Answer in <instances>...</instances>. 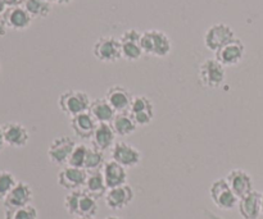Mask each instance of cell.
<instances>
[{
    "label": "cell",
    "mask_w": 263,
    "mask_h": 219,
    "mask_svg": "<svg viewBox=\"0 0 263 219\" xmlns=\"http://www.w3.org/2000/svg\"><path fill=\"white\" fill-rule=\"evenodd\" d=\"M64 208L69 214L76 217H94L98 212L97 199L82 190L69 191L64 197Z\"/></svg>",
    "instance_id": "6da1fadb"
},
{
    "label": "cell",
    "mask_w": 263,
    "mask_h": 219,
    "mask_svg": "<svg viewBox=\"0 0 263 219\" xmlns=\"http://www.w3.org/2000/svg\"><path fill=\"white\" fill-rule=\"evenodd\" d=\"M140 45L144 54L158 56V58L167 56L172 49L168 36L159 30H146L141 32Z\"/></svg>",
    "instance_id": "7a4b0ae2"
},
{
    "label": "cell",
    "mask_w": 263,
    "mask_h": 219,
    "mask_svg": "<svg viewBox=\"0 0 263 219\" xmlns=\"http://www.w3.org/2000/svg\"><path fill=\"white\" fill-rule=\"evenodd\" d=\"M91 100H90L89 95L80 90L64 91L58 99L59 109L68 117H74V115L87 112Z\"/></svg>",
    "instance_id": "3957f363"
},
{
    "label": "cell",
    "mask_w": 263,
    "mask_h": 219,
    "mask_svg": "<svg viewBox=\"0 0 263 219\" xmlns=\"http://www.w3.org/2000/svg\"><path fill=\"white\" fill-rule=\"evenodd\" d=\"M199 81L208 89H217L225 82L226 72L225 67L216 58L205 59L199 67Z\"/></svg>",
    "instance_id": "277c9868"
},
{
    "label": "cell",
    "mask_w": 263,
    "mask_h": 219,
    "mask_svg": "<svg viewBox=\"0 0 263 219\" xmlns=\"http://www.w3.org/2000/svg\"><path fill=\"white\" fill-rule=\"evenodd\" d=\"M92 54L98 61L103 63H115L122 58L120 38L113 36H103L98 38L92 46Z\"/></svg>",
    "instance_id": "5b68a950"
},
{
    "label": "cell",
    "mask_w": 263,
    "mask_h": 219,
    "mask_svg": "<svg viewBox=\"0 0 263 219\" xmlns=\"http://www.w3.org/2000/svg\"><path fill=\"white\" fill-rule=\"evenodd\" d=\"M210 195L213 204L222 210L234 209V207H235L239 202V199L235 196L233 190L229 186L226 178L216 180V181L211 185Z\"/></svg>",
    "instance_id": "8992f818"
},
{
    "label": "cell",
    "mask_w": 263,
    "mask_h": 219,
    "mask_svg": "<svg viewBox=\"0 0 263 219\" xmlns=\"http://www.w3.org/2000/svg\"><path fill=\"white\" fill-rule=\"evenodd\" d=\"M234 38H235V32L230 26L225 23H216L205 31L204 45L207 46L208 50L216 53Z\"/></svg>",
    "instance_id": "52a82bcc"
},
{
    "label": "cell",
    "mask_w": 263,
    "mask_h": 219,
    "mask_svg": "<svg viewBox=\"0 0 263 219\" xmlns=\"http://www.w3.org/2000/svg\"><path fill=\"white\" fill-rule=\"evenodd\" d=\"M74 146H76V143L73 138L68 137V136H61V137L54 138L48 149L49 161L55 166L68 163Z\"/></svg>",
    "instance_id": "ba28073f"
},
{
    "label": "cell",
    "mask_w": 263,
    "mask_h": 219,
    "mask_svg": "<svg viewBox=\"0 0 263 219\" xmlns=\"http://www.w3.org/2000/svg\"><path fill=\"white\" fill-rule=\"evenodd\" d=\"M141 32H139L135 28L125 31L121 35V50H122V58L128 62L139 61L143 55V49L140 45Z\"/></svg>",
    "instance_id": "9c48e42d"
},
{
    "label": "cell",
    "mask_w": 263,
    "mask_h": 219,
    "mask_svg": "<svg viewBox=\"0 0 263 219\" xmlns=\"http://www.w3.org/2000/svg\"><path fill=\"white\" fill-rule=\"evenodd\" d=\"M110 155H112V161L117 162L125 168H131L140 163L141 154L135 146L128 145L127 143L123 141H117L115 145L110 149Z\"/></svg>",
    "instance_id": "30bf717a"
},
{
    "label": "cell",
    "mask_w": 263,
    "mask_h": 219,
    "mask_svg": "<svg viewBox=\"0 0 263 219\" xmlns=\"http://www.w3.org/2000/svg\"><path fill=\"white\" fill-rule=\"evenodd\" d=\"M244 54H246V46L243 41L235 37L225 46H222L220 50L216 51V59L223 67H233L240 63L241 59L244 58Z\"/></svg>",
    "instance_id": "8fae6325"
},
{
    "label": "cell",
    "mask_w": 263,
    "mask_h": 219,
    "mask_svg": "<svg viewBox=\"0 0 263 219\" xmlns=\"http://www.w3.org/2000/svg\"><path fill=\"white\" fill-rule=\"evenodd\" d=\"M87 174L89 173L85 169L67 166L58 173V184L59 186L68 190V191L81 190V187L85 186Z\"/></svg>",
    "instance_id": "7c38bea8"
},
{
    "label": "cell",
    "mask_w": 263,
    "mask_h": 219,
    "mask_svg": "<svg viewBox=\"0 0 263 219\" xmlns=\"http://www.w3.org/2000/svg\"><path fill=\"white\" fill-rule=\"evenodd\" d=\"M33 192L30 185L26 182H17L15 186L10 190L9 194L4 199L5 209H14V208H22L30 205L32 202Z\"/></svg>",
    "instance_id": "4fadbf2b"
},
{
    "label": "cell",
    "mask_w": 263,
    "mask_h": 219,
    "mask_svg": "<svg viewBox=\"0 0 263 219\" xmlns=\"http://www.w3.org/2000/svg\"><path fill=\"white\" fill-rule=\"evenodd\" d=\"M105 99L109 103L110 107L115 109L116 113H125L130 112L134 96L126 87L116 85V86L109 87L107 90Z\"/></svg>",
    "instance_id": "5bb4252c"
},
{
    "label": "cell",
    "mask_w": 263,
    "mask_h": 219,
    "mask_svg": "<svg viewBox=\"0 0 263 219\" xmlns=\"http://www.w3.org/2000/svg\"><path fill=\"white\" fill-rule=\"evenodd\" d=\"M130 114L138 126H148L154 118L153 103L146 96H135L131 104Z\"/></svg>",
    "instance_id": "9a60e30c"
},
{
    "label": "cell",
    "mask_w": 263,
    "mask_h": 219,
    "mask_svg": "<svg viewBox=\"0 0 263 219\" xmlns=\"http://www.w3.org/2000/svg\"><path fill=\"white\" fill-rule=\"evenodd\" d=\"M226 181L238 199H241L253 191V182L251 176L243 169H233L229 172Z\"/></svg>",
    "instance_id": "2e32d148"
},
{
    "label": "cell",
    "mask_w": 263,
    "mask_h": 219,
    "mask_svg": "<svg viewBox=\"0 0 263 219\" xmlns=\"http://www.w3.org/2000/svg\"><path fill=\"white\" fill-rule=\"evenodd\" d=\"M5 144L12 148H25L30 141V132L18 122H8L3 126Z\"/></svg>",
    "instance_id": "e0dca14e"
},
{
    "label": "cell",
    "mask_w": 263,
    "mask_h": 219,
    "mask_svg": "<svg viewBox=\"0 0 263 219\" xmlns=\"http://www.w3.org/2000/svg\"><path fill=\"white\" fill-rule=\"evenodd\" d=\"M7 28L14 31H23L31 26L33 18L28 14L25 7H12L7 8L4 14L2 15Z\"/></svg>",
    "instance_id": "ac0fdd59"
},
{
    "label": "cell",
    "mask_w": 263,
    "mask_h": 219,
    "mask_svg": "<svg viewBox=\"0 0 263 219\" xmlns=\"http://www.w3.org/2000/svg\"><path fill=\"white\" fill-rule=\"evenodd\" d=\"M134 199V191L128 185L109 189L105 194V204L109 209L120 210L127 207Z\"/></svg>",
    "instance_id": "d6986e66"
},
{
    "label": "cell",
    "mask_w": 263,
    "mask_h": 219,
    "mask_svg": "<svg viewBox=\"0 0 263 219\" xmlns=\"http://www.w3.org/2000/svg\"><path fill=\"white\" fill-rule=\"evenodd\" d=\"M103 177H104L105 185H107L108 190L115 189V187L122 186L126 185V180H127V173H126V168L118 164L115 161H108L103 164L102 168Z\"/></svg>",
    "instance_id": "ffe728a7"
},
{
    "label": "cell",
    "mask_w": 263,
    "mask_h": 219,
    "mask_svg": "<svg viewBox=\"0 0 263 219\" xmlns=\"http://www.w3.org/2000/svg\"><path fill=\"white\" fill-rule=\"evenodd\" d=\"M97 126L98 122L90 115L89 112L71 117V128L76 133V136H79L80 138H84V140H89L92 137Z\"/></svg>",
    "instance_id": "44dd1931"
},
{
    "label": "cell",
    "mask_w": 263,
    "mask_h": 219,
    "mask_svg": "<svg viewBox=\"0 0 263 219\" xmlns=\"http://www.w3.org/2000/svg\"><path fill=\"white\" fill-rule=\"evenodd\" d=\"M116 136L117 135L113 131L110 123H98L94 135L91 137L92 148L100 151L109 150L115 145Z\"/></svg>",
    "instance_id": "7402d4cb"
},
{
    "label": "cell",
    "mask_w": 263,
    "mask_h": 219,
    "mask_svg": "<svg viewBox=\"0 0 263 219\" xmlns=\"http://www.w3.org/2000/svg\"><path fill=\"white\" fill-rule=\"evenodd\" d=\"M261 197L258 191L249 192L247 196L239 199V213L244 219H258L261 214Z\"/></svg>",
    "instance_id": "603a6c76"
},
{
    "label": "cell",
    "mask_w": 263,
    "mask_h": 219,
    "mask_svg": "<svg viewBox=\"0 0 263 219\" xmlns=\"http://www.w3.org/2000/svg\"><path fill=\"white\" fill-rule=\"evenodd\" d=\"M87 112L90 113V115L98 123H112L113 118L117 114L105 97H98V99L92 100L90 103V107Z\"/></svg>",
    "instance_id": "cb8c5ba5"
},
{
    "label": "cell",
    "mask_w": 263,
    "mask_h": 219,
    "mask_svg": "<svg viewBox=\"0 0 263 219\" xmlns=\"http://www.w3.org/2000/svg\"><path fill=\"white\" fill-rule=\"evenodd\" d=\"M85 190L90 196H92L94 199H99V197L105 196L108 191V187L105 185L104 177H103L102 169L100 171L90 172L87 174V180L85 182Z\"/></svg>",
    "instance_id": "d4e9b609"
},
{
    "label": "cell",
    "mask_w": 263,
    "mask_h": 219,
    "mask_svg": "<svg viewBox=\"0 0 263 219\" xmlns=\"http://www.w3.org/2000/svg\"><path fill=\"white\" fill-rule=\"evenodd\" d=\"M112 128L115 131V133L117 136H130L131 133L135 132L136 127V122L134 121L133 115L130 114V112H125V113H117L116 117L113 118L112 121Z\"/></svg>",
    "instance_id": "484cf974"
},
{
    "label": "cell",
    "mask_w": 263,
    "mask_h": 219,
    "mask_svg": "<svg viewBox=\"0 0 263 219\" xmlns=\"http://www.w3.org/2000/svg\"><path fill=\"white\" fill-rule=\"evenodd\" d=\"M23 7L32 18H46L51 12V3L45 0H26Z\"/></svg>",
    "instance_id": "4316f807"
},
{
    "label": "cell",
    "mask_w": 263,
    "mask_h": 219,
    "mask_svg": "<svg viewBox=\"0 0 263 219\" xmlns=\"http://www.w3.org/2000/svg\"><path fill=\"white\" fill-rule=\"evenodd\" d=\"M104 155L103 151L98 150L95 148H87L86 159H85V166L84 169L86 172H95L100 171L104 164Z\"/></svg>",
    "instance_id": "83f0119b"
},
{
    "label": "cell",
    "mask_w": 263,
    "mask_h": 219,
    "mask_svg": "<svg viewBox=\"0 0 263 219\" xmlns=\"http://www.w3.org/2000/svg\"><path fill=\"white\" fill-rule=\"evenodd\" d=\"M4 219H37V210L32 205L14 209H5Z\"/></svg>",
    "instance_id": "f1b7e54d"
},
{
    "label": "cell",
    "mask_w": 263,
    "mask_h": 219,
    "mask_svg": "<svg viewBox=\"0 0 263 219\" xmlns=\"http://www.w3.org/2000/svg\"><path fill=\"white\" fill-rule=\"evenodd\" d=\"M14 174L8 171H0V200H4L10 190L17 184Z\"/></svg>",
    "instance_id": "f546056e"
},
{
    "label": "cell",
    "mask_w": 263,
    "mask_h": 219,
    "mask_svg": "<svg viewBox=\"0 0 263 219\" xmlns=\"http://www.w3.org/2000/svg\"><path fill=\"white\" fill-rule=\"evenodd\" d=\"M87 146L82 145V144H76L73 151H72L71 156H69L68 166L74 167V168H82L85 166V159H86Z\"/></svg>",
    "instance_id": "4dcf8cb0"
},
{
    "label": "cell",
    "mask_w": 263,
    "mask_h": 219,
    "mask_svg": "<svg viewBox=\"0 0 263 219\" xmlns=\"http://www.w3.org/2000/svg\"><path fill=\"white\" fill-rule=\"evenodd\" d=\"M4 3L8 8L22 7V5L26 3V0H4Z\"/></svg>",
    "instance_id": "1f68e13d"
},
{
    "label": "cell",
    "mask_w": 263,
    "mask_h": 219,
    "mask_svg": "<svg viewBox=\"0 0 263 219\" xmlns=\"http://www.w3.org/2000/svg\"><path fill=\"white\" fill-rule=\"evenodd\" d=\"M7 33V26H5L4 21H3V18L0 17V37H3V36Z\"/></svg>",
    "instance_id": "d6a6232c"
},
{
    "label": "cell",
    "mask_w": 263,
    "mask_h": 219,
    "mask_svg": "<svg viewBox=\"0 0 263 219\" xmlns=\"http://www.w3.org/2000/svg\"><path fill=\"white\" fill-rule=\"evenodd\" d=\"M7 145L4 140V132H3V126H0V151L4 149V146Z\"/></svg>",
    "instance_id": "836d02e7"
},
{
    "label": "cell",
    "mask_w": 263,
    "mask_h": 219,
    "mask_svg": "<svg viewBox=\"0 0 263 219\" xmlns=\"http://www.w3.org/2000/svg\"><path fill=\"white\" fill-rule=\"evenodd\" d=\"M7 5H5L4 0H0V17H2L3 14H4V12L7 10Z\"/></svg>",
    "instance_id": "e575fe53"
},
{
    "label": "cell",
    "mask_w": 263,
    "mask_h": 219,
    "mask_svg": "<svg viewBox=\"0 0 263 219\" xmlns=\"http://www.w3.org/2000/svg\"><path fill=\"white\" fill-rule=\"evenodd\" d=\"M72 2H73V0H54V3H57V4L59 5H67Z\"/></svg>",
    "instance_id": "d590c367"
},
{
    "label": "cell",
    "mask_w": 263,
    "mask_h": 219,
    "mask_svg": "<svg viewBox=\"0 0 263 219\" xmlns=\"http://www.w3.org/2000/svg\"><path fill=\"white\" fill-rule=\"evenodd\" d=\"M261 213L263 214V192H262V197H261Z\"/></svg>",
    "instance_id": "8d00e7d4"
},
{
    "label": "cell",
    "mask_w": 263,
    "mask_h": 219,
    "mask_svg": "<svg viewBox=\"0 0 263 219\" xmlns=\"http://www.w3.org/2000/svg\"><path fill=\"white\" fill-rule=\"evenodd\" d=\"M74 219H94V217H76Z\"/></svg>",
    "instance_id": "74e56055"
},
{
    "label": "cell",
    "mask_w": 263,
    "mask_h": 219,
    "mask_svg": "<svg viewBox=\"0 0 263 219\" xmlns=\"http://www.w3.org/2000/svg\"><path fill=\"white\" fill-rule=\"evenodd\" d=\"M105 219H121L120 217H115V215H110V217H108V218H105Z\"/></svg>",
    "instance_id": "f35d334b"
},
{
    "label": "cell",
    "mask_w": 263,
    "mask_h": 219,
    "mask_svg": "<svg viewBox=\"0 0 263 219\" xmlns=\"http://www.w3.org/2000/svg\"><path fill=\"white\" fill-rule=\"evenodd\" d=\"M45 2H49V3H53L54 0H45Z\"/></svg>",
    "instance_id": "ab89813d"
}]
</instances>
